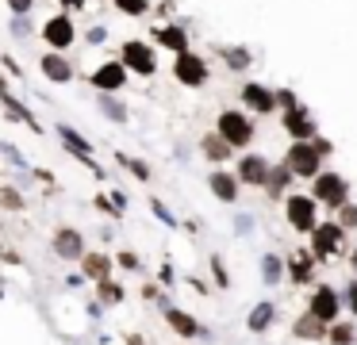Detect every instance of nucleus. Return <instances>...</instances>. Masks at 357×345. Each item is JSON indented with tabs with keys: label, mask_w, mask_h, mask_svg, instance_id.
I'll use <instances>...</instances> for the list:
<instances>
[{
	"label": "nucleus",
	"mask_w": 357,
	"mask_h": 345,
	"mask_svg": "<svg viewBox=\"0 0 357 345\" xmlns=\"http://www.w3.org/2000/svg\"><path fill=\"white\" fill-rule=\"evenodd\" d=\"M173 73H177V81H181V85H192V89L208 81V66H204V57L189 54V50H184V54H177Z\"/></svg>",
	"instance_id": "nucleus-1"
},
{
	"label": "nucleus",
	"mask_w": 357,
	"mask_h": 345,
	"mask_svg": "<svg viewBox=\"0 0 357 345\" xmlns=\"http://www.w3.org/2000/svg\"><path fill=\"white\" fill-rule=\"evenodd\" d=\"M219 134H223L231 146H246L250 142V119L242 112H223L219 115Z\"/></svg>",
	"instance_id": "nucleus-2"
},
{
	"label": "nucleus",
	"mask_w": 357,
	"mask_h": 345,
	"mask_svg": "<svg viewBox=\"0 0 357 345\" xmlns=\"http://www.w3.org/2000/svg\"><path fill=\"white\" fill-rule=\"evenodd\" d=\"M123 66L134 69V73H142V77H150L158 62H154V50H150L146 42H123Z\"/></svg>",
	"instance_id": "nucleus-3"
},
{
	"label": "nucleus",
	"mask_w": 357,
	"mask_h": 345,
	"mask_svg": "<svg viewBox=\"0 0 357 345\" xmlns=\"http://www.w3.org/2000/svg\"><path fill=\"white\" fill-rule=\"evenodd\" d=\"M319 154H323L319 146L299 142V146H292V154H288V169H296L299 177H319Z\"/></svg>",
	"instance_id": "nucleus-4"
},
{
	"label": "nucleus",
	"mask_w": 357,
	"mask_h": 345,
	"mask_svg": "<svg viewBox=\"0 0 357 345\" xmlns=\"http://www.w3.org/2000/svg\"><path fill=\"white\" fill-rule=\"evenodd\" d=\"M123 81H127V66H123V62H104V66L92 73V85H96L100 92H116V89H123Z\"/></svg>",
	"instance_id": "nucleus-5"
},
{
	"label": "nucleus",
	"mask_w": 357,
	"mask_h": 345,
	"mask_svg": "<svg viewBox=\"0 0 357 345\" xmlns=\"http://www.w3.org/2000/svg\"><path fill=\"white\" fill-rule=\"evenodd\" d=\"M315 196L323 200V204L338 207L342 200H346V181L334 177V172H323V177H315Z\"/></svg>",
	"instance_id": "nucleus-6"
},
{
	"label": "nucleus",
	"mask_w": 357,
	"mask_h": 345,
	"mask_svg": "<svg viewBox=\"0 0 357 345\" xmlns=\"http://www.w3.org/2000/svg\"><path fill=\"white\" fill-rule=\"evenodd\" d=\"M42 39H46L50 46L66 50L69 42H73V24H69V16H54V19H46V27H42Z\"/></svg>",
	"instance_id": "nucleus-7"
},
{
	"label": "nucleus",
	"mask_w": 357,
	"mask_h": 345,
	"mask_svg": "<svg viewBox=\"0 0 357 345\" xmlns=\"http://www.w3.org/2000/svg\"><path fill=\"white\" fill-rule=\"evenodd\" d=\"M288 219L296 230H311L315 227V207H311L308 196H292L288 200Z\"/></svg>",
	"instance_id": "nucleus-8"
},
{
	"label": "nucleus",
	"mask_w": 357,
	"mask_h": 345,
	"mask_svg": "<svg viewBox=\"0 0 357 345\" xmlns=\"http://www.w3.org/2000/svg\"><path fill=\"white\" fill-rule=\"evenodd\" d=\"M54 254L58 257H66V261H73V257H81L85 254V242H81V234H77V230H58V234H54Z\"/></svg>",
	"instance_id": "nucleus-9"
},
{
	"label": "nucleus",
	"mask_w": 357,
	"mask_h": 345,
	"mask_svg": "<svg viewBox=\"0 0 357 345\" xmlns=\"http://www.w3.org/2000/svg\"><path fill=\"white\" fill-rule=\"evenodd\" d=\"M0 104H4V112H8V119H27L31 127H39V123L31 119V112H27V107H24V104H19V100L8 92V81H4V77H0Z\"/></svg>",
	"instance_id": "nucleus-10"
},
{
	"label": "nucleus",
	"mask_w": 357,
	"mask_h": 345,
	"mask_svg": "<svg viewBox=\"0 0 357 345\" xmlns=\"http://www.w3.org/2000/svg\"><path fill=\"white\" fill-rule=\"evenodd\" d=\"M42 73H46L50 81H69L73 69H69V62L62 54H46V57H42Z\"/></svg>",
	"instance_id": "nucleus-11"
},
{
	"label": "nucleus",
	"mask_w": 357,
	"mask_h": 345,
	"mask_svg": "<svg viewBox=\"0 0 357 345\" xmlns=\"http://www.w3.org/2000/svg\"><path fill=\"white\" fill-rule=\"evenodd\" d=\"M284 127H288V134H296V139L315 134V119H308V112H288L284 115Z\"/></svg>",
	"instance_id": "nucleus-12"
},
{
	"label": "nucleus",
	"mask_w": 357,
	"mask_h": 345,
	"mask_svg": "<svg viewBox=\"0 0 357 345\" xmlns=\"http://www.w3.org/2000/svg\"><path fill=\"white\" fill-rule=\"evenodd\" d=\"M311 311H315L319 319H334V315H338V299H334L331 288H319V292H315V299H311Z\"/></svg>",
	"instance_id": "nucleus-13"
},
{
	"label": "nucleus",
	"mask_w": 357,
	"mask_h": 345,
	"mask_svg": "<svg viewBox=\"0 0 357 345\" xmlns=\"http://www.w3.org/2000/svg\"><path fill=\"white\" fill-rule=\"evenodd\" d=\"M338 238H342V230L331 227V222L315 227V254H331V249H338Z\"/></svg>",
	"instance_id": "nucleus-14"
},
{
	"label": "nucleus",
	"mask_w": 357,
	"mask_h": 345,
	"mask_svg": "<svg viewBox=\"0 0 357 345\" xmlns=\"http://www.w3.org/2000/svg\"><path fill=\"white\" fill-rule=\"evenodd\" d=\"M154 35H158V42H162V46H169L173 54H184V50H189V39H184L181 27H158Z\"/></svg>",
	"instance_id": "nucleus-15"
},
{
	"label": "nucleus",
	"mask_w": 357,
	"mask_h": 345,
	"mask_svg": "<svg viewBox=\"0 0 357 345\" xmlns=\"http://www.w3.org/2000/svg\"><path fill=\"white\" fill-rule=\"evenodd\" d=\"M238 177L246 184H265V161H261V157H242Z\"/></svg>",
	"instance_id": "nucleus-16"
},
{
	"label": "nucleus",
	"mask_w": 357,
	"mask_h": 345,
	"mask_svg": "<svg viewBox=\"0 0 357 345\" xmlns=\"http://www.w3.org/2000/svg\"><path fill=\"white\" fill-rule=\"evenodd\" d=\"M242 96H246L250 107H258V112H273V92H265L261 85H246Z\"/></svg>",
	"instance_id": "nucleus-17"
},
{
	"label": "nucleus",
	"mask_w": 357,
	"mask_h": 345,
	"mask_svg": "<svg viewBox=\"0 0 357 345\" xmlns=\"http://www.w3.org/2000/svg\"><path fill=\"white\" fill-rule=\"evenodd\" d=\"M108 269H112V265H108V257H104V254H89V257H85V276L104 280V276H108Z\"/></svg>",
	"instance_id": "nucleus-18"
},
{
	"label": "nucleus",
	"mask_w": 357,
	"mask_h": 345,
	"mask_svg": "<svg viewBox=\"0 0 357 345\" xmlns=\"http://www.w3.org/2000/svg\"><path fill=\"white\" fill-rule=\"evenodd\" d=\"M166 319H169V326H173L177 330V334H181V337H192V334H196V322H192L189 319V315H184V311H166Z\"/></svg>",
	"instance_id": "nucleus-19"
},
{
	"label": "nucleus",
	"mask_w": 357,
	"mask_h": 345,
	"mask_svg": "<svg viewBox=\"0 0 357 345\" xmlns=\"http://www.w3.org/2000/svg\"><path fill=\"white\" fill-rule=\"evenodd\" d=\"M296 334H299V337H319V334H323V319H319L315 311L304 315V319L296 322Z\"/></svg>",
	"instance_id": "nucleus-20"
},
{
	"label": "nucleus",
	"mask_w": 357,
	"mask_h": 345,
	"mask_svg": "<svg viewBox=\"0 0 357 345\" xmlns=\"http://www.w3.org/2000/svg\"><path fill=\"white\" fill-rule=\"evenodd\" d=\"M58 134H62V142H66V146L73 150L77 157H89V142H85L77 131H69V127H58Z\"/></svg>",
	"instance_id": "nucleus-21"
},
{
	"label": "nucleus",
	"mask_w": 357,
	"mask_h": 345,
	"mask_svg": "<svg viewBox=\"0 0 357 345\" xmlns=\"http://www.w3.org/2000/svg\"><path fill=\"white\" fill-rule=\"evenodd\" d=\"M211 192H216V196H223V200H234V181L231 177H227V172H216V177H211Z\"/></svg>",
	"instance_id": "nucleus-22"
},
{
	"label": "nucleus",
	"mask_w": 357,
	"mask_h": 345,
	"mask_svg": "<svg viewBox=\"0 0 357 345\" xmlns=\"http://www.w3.org/2000/svg\"><path fill=\"white\" fill-rule=\"evenodd\" d=\"M269 322H273V303H261L258 311L250 315V330H265Z\"/></svg>",
	"instance_id": "nucleus-23"
},
{
	"label": "nucleus",
	"mask_w": 357,
	"mask_h": 345,
	"mask_svg": "<svg viewBox=\"0 0 357 345\" xmlns=\"http://www.w3.org/2000/svg\"><path fill=\"white\" fill-rule=\"evenodd\" d=\"M227 150H231V142H227V139H204V154L216 157V161H219V157H227Z\"/></svg>",
	"instance_id": "nucleus-24"
},
{
	"label": "nucleus",
	"mask_w": 357,
	"mask_h": 345,
	"mask_svg": "<svg viewBox=\"0 0 357 345\" xmlns=\"http://www.w3.org/2000/svg\"><path fill=\"white\" fill-rule=\"evenodd\" d=\"M0 204L8 207V211H19V207H24V196H19L16 188H4L0 192Z\"/></svg>",
	"instance_id": "nucleus-25"
},
{
	"label": "nucleus",
	"mask_w": 357,
	"mask_h": 345,
	"mask_svg": "<svg viewBox=\"0 0 357 345\" xmlns=\"http://www.w3.org/2000/svg\"><path fill=\"white\" fill-rule=\"evenodd\" d=\"M308 269H311V257H308V254H296V261H292V276H296V280H308Z\"/></svg>",
	"instance_id": "nucleus-26"
},
{
	"label": "nucleus",
	"mask_w": 357,
	"mask_h": 345,
	"mask_svg": "<svg viewBox=\"0 0 357 345\" xmlns=\"http://www.w3.org/2000/svg\"><path fill=\"white\" fill-rule=\"evenodd\" d=\"M116 8L127 12V16H142L146 12V0H116Z\"/></svg>",
	"instance_id": "nucleus-27"
},
{
	"label": "nucleus",
	"mask_w": 357,
	"mask_h": 345,
	"mask_svg": "<svg viewBox=\"0 0 357 345\" xmlns=\"http://www.w3.org/2000/svg\"><path fill=\"white\" fill-rule=\"evenodd\" d=\"M100 107L112 115V119H127V112H123V104H116V100H108V96H100Z\"/></svg>",
	"instance_id": "nucleus-28"
},
{
	"label": "nucleus",
	"mask_w": 357,
	"mask_h": 345,
	"mask_svg": "<svg viewBox=\"0 0 357 345\" xmlns=\"http://www.w3.org/2000/svg\"><path fill=\"white\" fill-rule=\"evenodd\" d=\"M100 296H104V303H119V299H123V292H119L116 284H108V280H104V284H100Z\"/></svg>",
	"instance_id": "nucleus-29"
},
{
	"label": "nucleus",
	"mask_w": 357,
	"mask_h": 345,
	"mask_svg": "<svg viewBox=\"0 0 357 345\" xmlns=\"http://www.w3.org/2000/svg\"><path fill=\"white\" fill-rule=\"evenodd\" d=\"M265 280H269V284L281 280V261H277V257H265Z\"/></svg>",
	"instance_id": "nucleus-30"
},
{
	"label": "nucleus",
	"mask_w": 357,
	"mask_h": 345,
	"mask_svg": "<svg viewBox=\"0 0 357 345\" xmlns=\"http://www.w3.org/2000/svg\"><path fill=\"white\" fill-rule=\"evenodd\" d=\"M227 62H231L234 69H246V66H250V57H246V50H227Z\"/></svg>",
	"instance_id": "nucleus-31"
},
{
	"label": "nucleus",
	"mask_w": 357,
	"mask_h": 345,
	"mask_svg": "<svg viewBox=\"0 0 357 345\" xmlns=\"http://www.w3.org/2000/svg\"><path fill=\"white\" fill-rule=\"evenodd\" d=\"M119 161H123V165H127V169H131V172H139V181H146V177H150V169H146V165H142V161H131V157H119Z\"/></svg>",
	"instance_id": "nucleus-32"
},
{
	"label": "nucleus",
	"mask_w": 357,
	"mask_h": 345,
	"mask_svg": "<svg viewBox=\"0 0 357 345\" xmlns=\"http://www.w3.org/2000/svg\"><path fill=\"white\" fill-rule=\"evenodd\" d=\"M31 4H35V0H8V8L16 12V16H27V12H31Z\"/></svg>",
	"instance_id": "nucleus-33"
},
{
	"label": "nucleus",
	"mask_w": 357,
	"mask_h": 345,
	"mask_svg": "<svg viewBox=\"0 0 357 345\" xmlns=\"http://www.w3.org/2000/svg\"><path fill=\"white\" fill-rule=\"evenodd\" d=\"M334 342H338V345H349V342H354V330H349V326H338V330H334Z\"/></svg>",
	"instance_id": "nucleus-34"
},
{
	"label": "nucleus",
	"mask_w": 357,
	"mask_h": 345,
	"mask_svg": "<svg viewBox=\"0 0 357 345\" xmlns=\"http://www.w3.org/2000/svg\"><path fill=\"white\" fill-rule=\"evenodd\" d=\"M27 31H31V27H27V19H24V16L12 19V35H27Z\"/></svg>",
	"instance_id": "nucleus-35"
},
{
	"label": "nucleus",
	"mask_w": 357,
	"mask_h": 345,
	"mask_svg": "<svg viewBox=\"0 0 357 345\" xmlns=\"http://www.w3.org/2000/svg\"><path fill=\"white\" fill-rule=\"evenodd\" d=\"M346 296H349V307L357 311V284H349V292H346Z\"/></svg>",
	"instance_id": "nucleus-36"
},
{
	"label": "nucleus",
	"mask_w": 357,
	"mask_h": 345,
	"mask_svg": "<svg viewBox=\"0 0 357 345\" xmlns=\"http://www.w3.org/2000/svg\"><path fill=\"white\" fill-rule=\"evenodd\" d=\"M66 8H85V0H62Z\"/></svg>",
	"instance_id": "nucleus-37"
},
{
	"label": "nucleus",
	"mask_w": 357,
	"mask_h": 345,
	"mask_svg": "<svg viewBox=\"0 0 357 345\" xmlns=\"http://www.w3.org/2000/svg\"><path fill=\"white\" fill-rule=\"evenodd\" d=\"M354 265H357V254H354Z\"/></svg>",
	"instance_id": "nucleus-38"
}]
</instances>
